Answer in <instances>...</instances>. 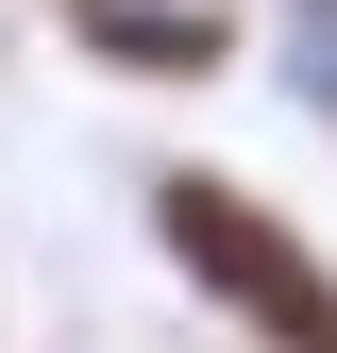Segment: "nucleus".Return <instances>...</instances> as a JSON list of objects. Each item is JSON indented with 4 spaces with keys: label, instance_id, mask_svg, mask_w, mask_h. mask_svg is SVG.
I'll return each instance as SVG.
<instances>
[{
    "label": "nucleus",
    "instance_id": "20e7f679",
    "mask_svg": "<svg viewBox=\"0 0 337 353\" xmlns=\"http://www.w3.org/2000/svg\"><path fill=\"white\" fill-rule=\"evenodd\" d=\"M0 51H17V17H0Z\"/></svg>",
    "mask_w": 337,
    "mask_h": 353
},
{
    "label": "nucleus",
    "instance_id": "f257e3e1",
    "mask_svg": "<svg viewBox=\"0 0 337 353\" xmlns=\"http://www.w3.org/2000/svg\"><path fill=\"white\" fill-rule=\"evenodd\" d=\"M135 219H152V270L186 286L236 353H337V252L253 185V168H220V152H152Z\"/></svg>",
    "mask_w": 337,
    "mask_h": 353
},
{
    "label": "nucleus",
    "instance_id": "f03ea898",
    "mask_svg": "<svg viewBox=\"0 0 337 353\" xmlns=\"http://www.w3.org/2000/svg\"><path fill=\"white\" fill-rule=\"evenodd\" d=\"M102 84H236L253 68V17L236 0H34Z\"/></svg>",
    "mask_w": 337,
    "mask_h": 353
},
{
    "label": "nucleus",
    "instance_id": "7ed1b4c3",
    "mask_svg": "<svg viewBox=\"0 0 337 353\" xmlns=\"http://www.w3.org/2000/svg\"><path fill=\"white\" fill-rule=\"evenodd\" d=\"M270 101L337 152V0H287V17H270Z\"/></svg>",
    "mask_w": 337,
    "mask_h": 353
}]
</instances>
